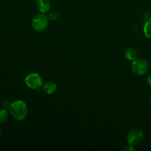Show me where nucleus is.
I'll return each instance as SVG.
<instances>
[{"mask_svg":"<svg viewBox=\"0 0 151 151\" xmlns=\"http://www.w3.org/2000/svg\"><path fill=\"white\" fill-rule=\"evenodd\" d=\"M58 13H56V12L52 11L48 15V17H49V19H50V20L55 21L58 19Z\"/></svg>","mask_w":151,"mask_h":151,"instance_id":"11","label":"nucleus"},{"mask_svg":"<svg viewBox=\"0 0 151 151\" xmlns=\"http://www.w3.org/2000/svg\"><path fill=\"white\" fill-rule=\"evenodd\" d=\"M147 83H148V85L150 86H151V75H150L148 77H147Z\"/></svg>","mask_w":151,"mask_h":151,"instance_id":"14","label":"nucleus"},{"mask_svg":"<svg viewBox=\"0 0 151 151\" xmlns=\"http://www.w3.org/2000/svg\"><path fill=\"white\" fill-rule=\"evenodd\" d=\"M0 135H1V130H0Z\"/></svg>","mask_w":151,"mask_h":151,"instance_id":"16","label":"nucleus"},{"mask_svg":"<svg viewBox=\"0 0 151 151\" xmlns=\"http://www.w3.org/2000/svg\"><path fill=\"white\" fill-rule=\"evenodd\" d=\"M144 139V133L139 128H133L127 135V142L133 146L139 145Z\"/></svg>","mask_w":151,"mask_h":151,"instance_id":"5","label":"nucleus"},{"mask_svg":"<svg viewBox=\"0 0 151 151\" xmlns=\"http://www.w3.org/2000/svg\"><path fill=\"white\" fill-rule=\"evenodd\" d=\"M50 24V19L45 13H38L32 19L31 25L32 29L36 32H43L47 29Z\"/></svg>","mask_w":151,"mask_h":151,"instance_id":"2","label":"nucleus"},{"mask_svg":"<svg viewBox=\"0 0 151 151\" xmlns=\"http://www.w3.org/2000/svg\"><path fill=\"white\" fill-rule=\"evenodd\" d=\"M36 6L40 13H47L51 9L50 0H36Z\"/></svg>","mask_w":151,"mask_h":151,"instance_id":"6","label":"nucleus"},{"mask_svg":"<svg viewBox=\"0 0 151 151\" xmlns=\"http://www.w3.org/2000/svg\"><path fill=\"white\" fill-rule=\"evenodd\" d=\"M42 89L46 94H52L55 92L56 90H57V84L52 81H47L43 85Z\"/></svg>","mask_w":151,"mask_h":151,"instance_id":"7","label":"nucleus"},{"mask_svg":"<svg viewBox=\"0 0 151 151\" xmlns=\"http://www.w3.org/2000/svg\"><path fill=\"white\" fill-rule=\"evenodd\" d=\"M131 69L134 74L137 75H144L147 72L149 69V65L147 60L144 58H137L133 61L131 65Z\"/></svg>","mask_w":151,"mask_h":151,"instance_id":"4","label":"nucleus"},{"mask_svg":"<svg viewBox=\"0 0 151 151\" xmlns=\"http://www.w3.org/2000/svg\"><path fill=\"white\" fill-rule=\"evenodd\" d=\"M125 56L128 60L134 61L135 59L137 58V52L134 48H128L125 50Z\"/></svg>","mask_w":151,"mask_h":151,"instance_id":"8","label":"nucleus"},{"mask_svg":"<svg viewBox=\"0 0 151 151\" xmlns=\"http://www.w3.org/2000/svg\"><path fill=\"white\" fill-rule=\"evenodd\" d=\"M9 113L7 109H0V124H2L7 120L9 117Z\"/></svg>","mask_w":151,"mask_h":151,"instance_id":"10","label":"nucleus"},{"mask_svg":"<svg viewBox=\"0 0 151 151\" xmlns=\"http://www.w3.org/2000/svg\"><path fill=\"white\" fill-rule=\"evenodd\" d=\"M24 82L27 86L32 90L40 89L43 86V78L39 74L35 72L28 74L25 77Z\"/></svg>","mask_w":151,"mask_h":151,"instance_id":"3","label":"nucleus"},{"mask_svg":"<svg viewBox=\"0 0 151 151\" xmlns=\"http://www.w3.org/2000/svg\"><path fill=\"white\" fill-rule=\"evenodd\" d=\"M9 112L15 119L18 121L24 120L28 114V108L23 100H16L11 103Z\"/></svg>","mask_w":151,"mask_h":151,"instance_id":"1","label":"nucleus"},{"mask_svg":"<svg viewBox=\"0 0 151 151\" xmlns=\"http://www.w3.org/2000/svg\"><path fill=\"white\" fill-rule=\"evenodd\" d=\"M133 147H134V146L131 145L129 144V145H127L126 147H125V148H124V150H128V151H129V150H134V148Z\"/></svg>","mask_w":151,"mask_h":151,"instance_id":"13","label":"nucleus"},{"mask_svg":"<svg viewBox=\"0 0 151 151\" xmlns=\"http://www.w3.org/2000/svg\"><path fill=\"white\" fill-rule=\"evenodd\" d=\"M150 107H151V97H150Z\"/></svg>","mask_w":151,"mask_h":151,"instance_id":"15","label":"nucleus"},{"mask_svg":"<svg viewBox=\"0 0 151 151\" xmlns=\"http://www.w3.org/2000/svg\"><path fill=\"white\" fill-rule=\"evenodd\" d=\"M11 105V103L8 101H4L2 103V106L4 107V109H10V106Z\"/></svg>","mask_w":151,"mask_h":151,"instance_id":"12","label":"nucleus"},{"mask_svg":"<svg viewBox=\"0 0 151 151\" xmlns=\"http://www.w3.org/2000/svg\"><path fill=\"white\" fill-rule=\"evenodd\" d=\"M144 34L146 38L151 39V19H148L144 25Z\"/></svg>","mask_w":151,"mask_h":151,"instance_id":"9","label":"nucleus"}]
</instances>
